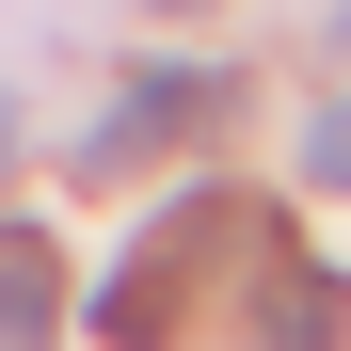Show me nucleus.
Listing matches in <instances>:
<instances>
[{
    "label": "nucleus",
    "instance_id": "nucleus-1",
    "mask_svg": "<svg viewBox=\"0 0 351 351\" xmlns=\"http://www.w3.org/2000/svg\"><path fill=\"white\" fill-rule=\"evenodd\" d=\"M223 112H240V80H223V64H176V48H160V64H128V96L96 112V144H80V160L112 176V160H144L160 128H223Z\"/></svg>",
    "mask_w": 351,
    "mask_h": 351
},
{
    "label": "nucleus",
    "instance_id": "nucleus-3",
    "mask_svg": "<svg viewBox=\"0 0 351 351\" xmlns=\"http://www.w3.org/2000/svg\"><path fill=\"white\" fill-rule=\"evenodd\" d=\"M335 319H351V287L319 256H287V287H256V335H335Z\"/></svg>",
    "mask_w": 351,
    "mask_h": 351
},
{
    "label": "nucleus",
    "instance_id": "nucleus-5",
    "mask_svg": "<svg viewBox=\"0 0 351 351\" xmlns=\"http://www.w3.org/2000/svg\"><path fill=\"white\" fill-rule=\"evenodd\" d=\"M16 144H32V128H16V96H0V160H16Z\"/></svg>",
    "mask_w": 351,
    "mask_h": 351
},
{
    "label": "nucleus",
    "instance_id": "nucleus-2",
    "mask_svg": "<svg viewBox=\"0 0 351 351\" xmlns=\"http://www.w3.org/2000/svg\"><path fill=\"white\" fill-rule=\"evenodd\" d=\"M48 319H64V256L32 223H0V335H48Z\"/></svg>",
    "mask_w": 351,
    "mask_h": 351
},
{
    "label": "nucleus",
    "instance_id": "nucleus-7",
    "mask_svg": "<svg viewBox=\"0 0 351 351\" xmlns=\"http://www.w3.org/2000/svg\"><path fill=\"white\" fill-rule=\"evenodd\" d=\"M160 16H208V0H160Z\"/></svg>",
    "mask_w": 351,
    "mask_h": 351
},
{
    "label": "nucleus",
    "instance_id": "nucleus-4",
    "mask_svg": "<svg viewBox=\"0 0 351 351\" xmlns=\"http://www.w3.org/2000/svg\"><path fill=\"white\" fill-rule=\"evenodd\" d=\"M304 192H351V96L304 112Z\"/></svg>",
    "mask_w": 351,
    "mask_h": 351
},
{
    "label": "nucleus",
    "instance_id": "nucleus-6",
    "mask_svg": "<svg viewBox=\"0 0 351 351\" xmlns=\"http://www.w3.org/2000/svg\"><path fill=\"white\" fill-rule=\"evenodd\" d=\"M319 32H335V48H351V0H335V16H319Z\"/></svg>",
    "mask_w": 351,
    "mask_h": 351
}]
</instances>
